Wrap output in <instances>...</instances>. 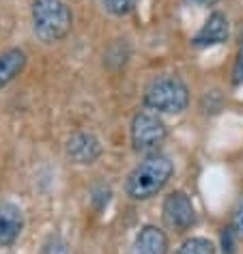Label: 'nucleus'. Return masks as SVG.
Instances as JSON below:
<instances>
[{
	"mask_svg": "<svg viewBox=\"0 0 243 254\" xmlns=\"http://www.w3.org/2000/svg\"><path fill=\"white\" fill-rule=\"evenodd\" d=\"M228 35H230V24H228V17L215 11L207 17V22L202 24V28L196 33V37L191 39L196 48H209V46H217V43H224L228 41Z\"/></svg>",
	"mask_w": 243,
	"mask_h": 254,
	"instance_id": "obj_6",
	"label": "nucleus"
},
{
	"mask_svg": "<svg viewBox=\"0 0 243 254\" xmlns=\"http://www.w3.org/2000/svg\"><path fill=\"white\" fill-rule=\"evenodd\" d=\"M24 228L22 209L13 202H0V246H13Z\"/></svg>",
	"mask_w": 243,
	"mask_h": 254,
	"instance_id": "obj_8",
	"label": "nucleus"
},
{
	"mask_svg": "<svg viewBox=\"0 0 243 254\" xmlns=\"http://www.w3.org/2000/svg\"><path fill=\"white\" fill-rule=\"evenodd\" d=\"M166 140V125L153 110H140L131 121V144L136 151L151 153Z\"/></svg>",
	"mask_w": 243,
	"mask_h": 254,
	"instance_id": "obj_4",
	"label": "nucleus"
},
{
	"mask_svg": "<svg viewBox=\"0 0 243 254\" xmlns=\"http://www.w3.org/2000/svg\"><path fill=\"white\" fill-rule=\"evenodd\" d=\"M177 254H215V246L204 237H191L179 246Z\"/></svg>",
	"mask_w": 243,
	"mask_h": 254,
	"instance_id": "obj_11",
	"label": "nucleus"
},
{
	"mask_svg": "<svg viewBox=\"0 0 243 254\" xmlns=\"http://www.w3.org/2000/svg\"><path fill=\"white\" fill-rule=\"evenodd\" d=\"M138 0H104V7L110 15L114 17H123L127 15L129 11H133V7H136Z\"/></svg>",
	"mask_w": 243,
	"mask_h": 254,
	"instance_id": "obj_12",
	"label": "nucleus"
},
{
	"mask_svg": "<svg viewBox=\"0 0 243 254\" xmlns=\"http://www.w3.org/2000/svg\"><path fill=\"white\" fill-rule=\"evenodd\" d=\"M230 228L235 231L237 237L243 239V194H241V198L237 200V207L233 211V226H230Z\"/></svg>",
	"mask_w": 243,
	"mask_h": 254,
	"instance_id": "obj_14",
	"label": "nucleus"
},
{
	"mask_svg": "<svg viewBox=\"0 0 243 254\" xmlns=\"http://www.w3.org/2000/svg\"><path fill=\"white\" fill-rule=\"evenodd\" d=\"M41 254H69V246L62 237H50L48 244L43 246Z\"/></svg>",
	"mask_w": 243,
	"mask_h": 254,
	"instance_id": "obj_13",
	"label": "nucleus"
},
{
	"mask_svg": "<svg viewBox=\"0 0 243 254\" xmlns=\"http://www.w3.org/2000/svg\"><path fill=\"white\" fill-rule=\"evenodd\" d=\"M168 252V237L162 228L144 226L136 235V241L131 246V254H166Z\"/></svg>",
	"mask_w": 243,
	"mask_h": 254,
	"instance_id": "obj_9",
	"label": "nucleus"
},
{
	"mask_svg": "<svg viewBox=\"0 0 243 254\" xmlns=\"http://www.w3.org/2000/svg\"><path fill=\"white\" fill-rule=\"evenodd\" d=\"M191 4H198V7H213L215 2H220V0H189Z\"/></svg>",
	"mask_w": 243,
	"mask_h": 254,
	"instance_id": "obj_16",
	"label": "nucleus"
},
{
	"mask_svg": "<svg viewBox=\"0 0 243 254\" xmlns=\"http://www.w3.org/2000/svg\"><path fill=\"white\" fill-rule=\"evenodd\" d=\"M73 26V15L62 0H33V28L43 43L65 39Z\"/></svg>",
	"mask_w": 243,
	"mask_h": 254,
	"instance_id": "obj_2",
	"label": "nucleus"
},
{
	"mask_svg": "<svg viewBox=\"0 0 243 254\" xmlns=\"http://www.w3.org/2000/svg\"><path fill=\"white\" fill-rule=\"evenodd\" d=\"M26 67V52L20 48L7 50L0 54V88L11 84Z\"/></svg>",
	"mask_w": 243,
	"mask_h": 254,
	"instance_id": "obj_10",
	"label": "nucleus"
},
{
	"mask_svg": "<svg viewBox=\"0 0 243 254\" xmlns=\"http://www.w3.org/2000/svg\"><path fill=\"white\" fill-rule=\"evenodd\" d=\"M172 162L170 157L162 153H151L129 173L125 183V192L133 200L153 198L172 177Z\"/></svg>",
	"mask_w": 243,
	"mask_h": 254,
	"instance_id": "obj_1",
	"label": "nucleus"
},
{
	"mask_svg": "<svg viewBox=\"0 0 243 254\" xmlns=\"http://www.w3.org/2000/svg\"><path fill=\"white\" fill-rule=\"evenodd\" d=\"M189 104L187 84L177 75L155 78L144 88V106L157 114H179Z\"/></svg>",
	"mask_w": 243,
	"mask_h": 254,
	"instance_id": "obj_3",
	"label": "nucleus"
},
{
	"mask_svg": "<svg viewBox=\"0 0 243 254\" xmlns=\"http://www.w3.org/2000/svg\"><path fill=\"white\" fill-rule=\"evenodd\" d=\"M164 222L168 224V228L177 233H185L194 226L196 222V209H194V202L185 192L177 190L166 196L164 200Z\"/></svg>",
	"mask_w": 243,
	"mask_h": 254,
	"instance_id": "obj_5",
	"label": "nucleus"
},
{
	"mask_svg": "<svg viewBox=\"0 0 243 254\" xmlns=\"http://www.w3.org/2000/svg\"><path fill=\"white\" fill-rule=\"evenodd\" d=\"M101 155V142L93 134H73L67 142V157L73 164H93Z\"/></svg>",
	"mask_w": 243,
	"mask_h": 254,
	"instance_id": "obj_7",
	"label": "nucleus"
},
{
	"mask_svg": "<svg viewBox=\"0 0 243 254\" xmlns=\"http://www.w3.org/2000/svg\"><path fill=\"white\" fill-rule=\"evenodd\" d=\"M233 84H243V41H241L239 52H237V59H235V67H233Z\"/></svg>",
	"mask_w": 243,
	"mask_h": 254,
	"instance_id": "obj_15",
	"label": "nucleus"
}]
</instances>
